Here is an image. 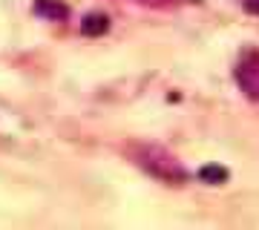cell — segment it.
Masks as SVG:
<instances>
[{"label": "cell", "instance_id": "5b68a950", "mask_svg": "<svg viewBox=\"0 0 259 230\" xmlns=\"http://www.w3.org/2000/svg\"><path fill=\"white\" fill-rule=\"evenodd\" d=\"M199 178L207 181V184H225V181H228V170L219 167V164H207V167L199 170Z\"/></svg>", "mask_w": 259, "mask_h": 230}, {"label": "cell", "instance_id": "52a82bcc", "mask_svg": "<svg viewBox=\"0 0 259 230\" xmlns=\"http://www.w3.org/2000/svg\"><path fill=\"white\" fill-rule=\"evenodd\" d=\"M242 6H245V12H250V15H259V0H242Z\"/></svg>", "mask_w": 259, "mask_h": 230}, {"label": "cell", "instance_id": "277c9868", "mask_svg": "<svg viewBox=\"0 0 259 230\" xmlns=\"http://www.w3.org/2000/svg\"><path fill=\"white\" fill-rule=\"evenodd\" d=\"M107 29H110V18H107L104 12H90V15L81 20V32L87 37H98V35H104Z\"/></svg>", "mask_w": 259, "mask_h": 230}, {"label": "cell", "instance_id": "6da1fadb", "mask_svg": "<svg viewBox=\"0 0 259 230\" xmlns=\"http://www.w3.org/2000/svg\"><path fill=\"white\" fill-rule=\"evenodd\" d=\"M127 156L139 170H144V173H147L150 178H156V181L185 184L187 178H190L185 164H182L173 153H167L164 147H156V144H130Z\"/></svg>", "mask_w": 259, "mask_h": 230}, {"label": "cell", "instance_id": "3957f363", "mask_svg": "<svg viewBox=\"0 0 259 230\" xmlns=\"http://www.w3.org/2000/svg\"><path fill=\"white\" fill-rule=\"evenodd\" d=\"M35 12L40 18L52 20V23H61V20L69 18V9H66V3H61V0H35Z\"/></svg>", "mask_w": 259, "mask_h": 230}, {"label": "cell", "instance_id": "7a4b0ae2", "mask_svg": "<svg viewBox=\"0 0 259 230\" xmlns=\"http://www.w3.org/2000/svg\"><path fill=\"white\" fill-rule=\"evenodd\" d=\"M236 83L245 92V98L259 101V52L250 49L242 55V61L236 64Z\"/></svg>", "mask_w": 259, "mask_h": 230}, {"label": "cell", "instance_id": "8992f818", "mask_svg": "<svg viewBox=\"0 0 259 230\" xmlns=\"http://www.w3.org/2000/svg\"><path fill=\"white\" fill-rule=\"evenodd\" d=\"M141 6H153V9H170V6H185V3H196V0H136Z\"/></svg>", "mask_w": 259, "mask_h": 230}]
</instances>
